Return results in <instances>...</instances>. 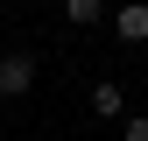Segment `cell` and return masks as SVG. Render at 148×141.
Listing matches in <instances>:
<instances>
[{"label": "cell", "mask_w": 148, "mask_h": 141, "mask_svg": "<svg viewBox=\"0 0 148 141\" xmlns=\"http://www.w3.org/2000/svg\"><path fill=\"white\" fill-rule=\"evenodd\" d=\"M141 113H148V99H141Z\"/></svg>", "instance_id": "6"}, {"label": "cell", "mask_w": 148, "mask_h": 141, "mask_svg": "<svg viewBox=\"0 0 148 141\" xmlns=\"http://www.w3.org/2000/svg\"><path fill=\"white\" fill-rule=\"evenodd\" d=\"M28 85H35V57L28 49H7L0 57V99H28Z\"/></svg>", "instance_id": "1"}, {"label": "cell", "mask_w": 148, "mask_h": 141, "mask_svg": "<svg viewBox=\"0 0 148 141\" xmlns=\"http://www.w3.org/2000/svg\"><path fill=\"white\" fill-rule=\"evenodd\" d=\"M113 35H120V42H148V0H120V7H113Z\"/></svg>", "instance_id": "2"}, {"label": "cell", "mask_w": 148, "mask_h": 141, "mask_svg": "<svg viewBox=\"0 0 148 141\" xmlns=\"http://www.w3.org/2000/svg\"><path fill=\"white\" fill-rule=\"evenodd\" d=\"M120 141H148V113H127L120 120Z\"/></svg>", "instance_id": "5"}, {"label": "cell", "mask_w": 148, "mask_h": 141, "mask_svg": "<svg viewBox=\"0 0 148 141\" xmlns=\"http://www.w3.org/2000/svg\"><path fill=\"white\" fill-rule=\"evenodd\" d=\"M92 113H99V120H127V92H120L113 78H99V85H92Z\"/></svg>", "instance_id": "3"}, {"label": "cell", "mask_w": 148, "mask_h": 141, "mask_svg": "<svg viewBox=\"0 0 148 141\" xmlns=\"http://www.w3.org/2000/svg\"><path fill=\"white\" fill-rule=\"evenodd\" d=\"M64 14H71V28H99L106 21V0H64Z\"/></svg>", "instance_id": "4"}]
</instances>
